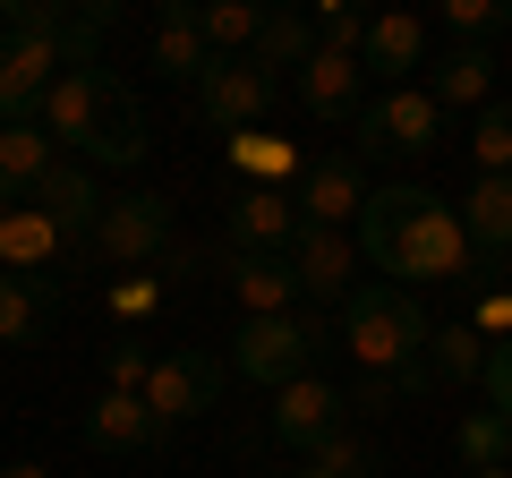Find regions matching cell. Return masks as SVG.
Segmentation results:
<instances>
[{
    "label": "cell",
    "mask_w": 512,
    "mask_h": 478,
    "mask_svg": "<svg viewBox=\"0 0 512 478\" xmlns=\"http://www.w3.org/2000/svg\"><path fill=\"white\" fill-rule=\"evenodd\" d=\"M470 163H478V180L512 171V103H487V111L470 120Z\"/></svg>",
    "instance_id": "obj_30"
},
{
    "label": "cell",
    "mask_w": 512,
    "mask_h": 478,
    "mask_svg": "<svg viewBox=\"0 0 512 478\" xmlns=\"http://www.w3.org/2000/svg\"><path fill=\"white\" fill-rule=\"evenodd\" d=\"M188 103H197L205 129L248 137V129H265V111L282 103V77H265L256 60H205V77L188 86Z\"/></svg>",
    "instance_id": "obj_5"
},
{
    "label": "cell",
    "mask_w": 512,
    "mask_h": 478,
    "mask_svg": "<svg viewBox=\"0 0 512 478\" xmlns=\"http://www.w3.org/2000/svg\"><path fill=\"white\" fill-rule=\"evenodd\" d=\"M274 444H291V453H316L325 436H342L350 427V393L342 385H325V376H299V385H282L274 393Z\"/></svg>",
    "instance_id": "obj_11"
},
{
    "label": "cell",
    "mask_w": 512,
    "mask_h": 478,
    "mask_svg": "<svg viewBox=\"0 0 512 478\" xmlns=\"http://www.w3.org/2000/svg\"><path fill=\"white\" fill-rule=\"evenodd\" d=\"M444 146V111L427 86H393L359 111V154L367 163H419V154Z\"/></svg>",
    "instance_id": "obj_4"
},
{
    "label": "cell",
    "mask_w": 512,
    "mask_h": 478,
    "mask_svg": "<svg viewBox=\"0 0 512 478\" xmlns=\"http://www.w3.org/2000/svg\"><path fill=\"white\" fill-rule=\"evenodd\" d=\"M60 257H69V231H60L43 205H18V214L0 222V274L43 282V265H60Z\"/></svg>",
    "instance_id": "obj_22"
},
{
    "label": "cell",
    "mask_w": 512,
    "mask_h": 478,
    "mask_svg": "<svg viewBox=\"0 0 512 478\" xmlns=\"http://www.w3.org/2000/svg\"><path fill=\"white\" fill-rule=\"evenodd\" d=\"M436 342L427 308L402 291V282H359L342 299V350L359 359V376H410Z\"/></svg>",
    "instance_id": "obj_2"
},
{
    "label": "cell",
    "mask_w": 512,
    "mask_h": 478,
    "mask_svg": "<svg viewBox=\"0 0 512 478\" xmlns=\"http://www.w3.org/2000/svg\"><path fill=\"white\" fill-rule=\"evenodd\" d=\"M316 43L359 60V52H367V18H359V9H342V0H325V9H316Z\"/></svg>",
    "instance_id": "obj_32"
},
{
    "label": "cell",
    "mask_w": 512,
    "mask_h": 478,
    "mask_svg": "<svg viewBox=\"0 0 512 478\" xmlns=\"http://www.w3.org/2000/svg\"><path fill=\"white\" fill-rule=\"evenodd\" d=\"M222 231H231V248L291 257V239H299V205H291V188H274V180H239L231 205H222Z\"/></svg>",
    "instance_id": "obj_9"
},
{
    "label": "cell",
    "mask_w": 512,
    "mask_h": 478,
    "mask_svg": "<svg viewBox=\"0 0 512 478\" xmlns=\"http://www.w3.org/2000/svg\"><path fill=\"white\" fill-rule=\"evenodd\" d=\"M69 77V43L43 35H0V120H35L43 94Z\"/></svg>",
    "instance_id": "obj_10"
},
{
    "label": "cell",
    "mask_w": 512,
    "mask_h": 478,
    "mask_svg": "<svg viewBox=\"0 0 512 478\" xmlns=\"http://www.w3.org/2000/svg\"><path fill=\"white\" fill-rule=\"evenodd\" d=\"M0 478H52V470H43V461H9Z\"/></svg>",
    "instance_id": "obj_38"
},
{
    "label": "cell",
    "mask_w": 512,
    "mask_h": 478,
    "mask_svg": "<svg viewBox=\"0 0 512 478\" xmlns=\"http://www.w3.org/2000/svg\"><path fill=\"white\" fill-rule=\"evenodd\" d=\"M504 461H512V453H504Z\"/></svg>",
    "instance_id": "obj_42"
},
{
    "label": "cell",
    "mask_w": 512,
    "mask_h": 478,
    "mask_svg": "<svg viewBox=\"0 0 512 478\" xmlns=\"http://www.w3.org/2000/svg\"><path fill=\"white\" fill-rule=\"evenodd\" d=\"M146 60H154V77H180V86H197L205 77V26H197V0H163L154 9V43H146Z\"/></svg>",
    "instance_id": "obj_19"
},
{
    "label": "cell",
    "mask_w": 512,
    "mask_h": 478,
    "mask_svg": "<svg viewBox=\"0 0 512 478\" xmlns=\"http://www.w3.org/2000/svg\"><path fill=\"white\" fill-rule=\"evenodd\" d=\"M478 393H487L495 419H512V342H495V350H487V385H478Z\"/></svg>",
    "instance_id": "obj_35"
},
{
    "label": "cell",
    "mask_w": 512,
    "mask_h": 478,
    "mask_svg": "<svg viewBox=\"0 0 512 478\" xmlns=\"http://www.w3.org/2000/svg\"><path fill=\"white\" fill-rule=\"evenodd\" d=\"M103 103H111V77H103V69H69L52 94H43L35 120L52 129V146H60V154H77V146H86V129L103 120Z\"/></svg>",
    "instance_id": "obj_17"
},
{
    "label": "cell",
    "mask_w": 512,
    "mask_h": 478,
    "mask_svg": "<svg viewBox=\"0 0 512 478\" xmlns=\"http://www.w3.org/2000/svg\"><path fill=\"white\" fill-rule=\"evenodd\" d=\"M367 197H376V188L359 180V154H316V163L299 171V188H291L299 231H350V222L367 214Z\"/></svg>",
    "instance_id": "obj_8"
},
{
    "label": "cell",
    "mask_w": 512,
    "mask_h": 478,
    "mask_svg": "<svg viewBox=\"0 0 512 478\" xmlns=\"http://www.w3.org/2000/svg\"><path fill=\"white\" fill-rule=\"evenodd\" d=\"M325 342H333V325H325V316H308V308L248 316V325L231 333V368L248 376V385L282 393V385H299V376H316V350H325Z\"/></svg>",
    "instance_id": "obj_3"
},
{
    "label": "cell",
    "mask_w": 512,
    "mask_h": 478,
    "mask_svg": "<svg viewBox=\"0 0 512 478\" xmlns=\"http://www.w3.org/2000/svg\"><path fill=\"white\" fill-rule=\"evenodd\" d=\"M427 385H444V393L487 385V333L478 325H436V342H427Z\"/></svg>",
    "instance_id": "obj_24"
},
{
    "label": "cell",
    "mask_w": 512,
    "mask_h": 478,
    "mask_svg": "<svg viewBox=\"0 0 512 478\" xmlns=\"http://www.w3.org/2000/svg\"><path fill=\"white\" fill-rule=\"evenodd\" d=\"M291 86H299V111H308V120H359V111H367V103H359V94H367V69H359L350 52H316Z\"/></svg>",
    "instance_id": "obj_18"
},
{
    "label": "cell",
    "mask_w": 512,
    "mask_h": 478,
    "mask_svg": "<svg viewBox=\"0 0 512 478\" xmlns=\"http://www.w3.org/2000/svg\"><path fill=\"white\" fill-rule=\"evenodd\" d=\"M0 129H9V120H0Z\"/></svg>",
    "instance_id": "obj_41"
},
{
    "label": "cell",
    "mask_w": 512,
    "mask_h": 478,
    "mask_svg": "<svg viewBox=\"0 0 512 478\" xmlns=\"http://www.w3.org/2000/svg\"><path fill=\"white\" fill-rule=\"evenodd\" d=\"M77 163H94V171H128V163H146V111H137V94H128V86H111V103H103V120L86 129Z\"/></svg>",
    "instance_id": "obj_21"
},
{
    "label": "cell",
    "mask_w": 512,
    "mask_h": 478,
    "mask_svg": "<svg viewBox=\"0 0 512 478\" xmlns=\"http://www.w3.org/2000/svg\"><path fill=\"white\" fill-rule=\"evenodd\" d=\"M163 436H171V427L154 419L137 393H111V385H103V393L86 402V444H103V453H154Z\"/></svg>",
    "instance_id": "obj_20"
},
{
    "label": "cell",
    "mask_w": 512,
    "mask_h": 478,
    "mask_svg": "<svg viewBox=\"0 0 512 478\" xmlns=\"http://www.w3.org/2000/svg\"><path fill=\"white\" fill-rule=\"evenodd\" d=\"M154 299H163V282H154V274H128L120 291H111V308H120V316H146Z\"/></svg>",
    "instance_id": "obj_37"
},
{
    "label": "cell",
    "mask_w": 512,
    "mask_h": 478,
    "mask_svg": "<svg viewBox=\"0 0 512 478\" xmlns=\"http://www.w3.org/2000/svg\"><path fill=\"white\" fill-rule=\"evenodd\" d=\"M427 18H410V9H384V18H367V52H359V69L367 77H384V94L393 86H410V69H427Z\"/></svg>",
    "instance_id": "obj_14"
},
{
    "label": "cell",
    "mask_w": 512,
    "mask_h": 478,
    "mask_svg": "<svg viewBox=\"0 0 512 478\" xmlns=\"http://www.w3.org/2000/svg\"><path fill=\"white\" fill-rule=\"evenodd\" d=\"M86 248H94V265H154V257L171 248V197H154V188L111 197Z\"/></svg>",
    "instance_id": "obj_6"
},
{
    "label": "cell",
    "mask_w": 512,
    "mask_h": 478,
    "mask_svg": "<svg viewBox=\"0 0 512 478\" xmlns=\"http://www.w3.org/2000/svg\"><path fill=\"white\" fill-rule=\"evenodd\" d=\"M146 410L163 427H197L205 410H222V359H214V350H171V359H154Z\"/></svg>",
    "instance_id": "obj_7"
},
{
    "label": "cell",
    "mask_w": 512,
    "mask_h": 478,
    "mask_svg": "<svg viewBox=\"0 0 512 478\" xmlns=\"http://www.w3.org/2000/svg\"><path fill=\"white\" fill-rule=\"evenodd\" d=\"M291 274H299V299H350L359 291V239L350 231H299Z\"/></svg>",
    "instance_id": "obj_13"
},
{
    "label": "cell",
    "mask_w": 512,
    "mask_h": 478,
    "mask_svg": "<svg viewBox=\"0 0 512 478\" xmlns=\"http://www.w3.org/2000/svg\"><path fill=\"white\" fill-rule=\"evenodd\" d=\"M222 282H231L239 316H291V299H299L291 257H256V248H222Z\"/></svg>",
    "instance_id": "obj_15"
},
{
    "label": "cell",
    "mask_w": 512,
    "mask_h": 478,
    "mask_svg": "<svg viewBox=\"0 0 512 478\" xmlns=\"http://www.w3.org/2000/svg\"><path fill=\"white\" fill-rule=\"evenodd\" d=\"M359 257L376 274L410 282H461L470 274V231H461V205L427 197V188H376L359 214Z\"/></svg>",
    "instance_id": "obj_1"
},
{
    "label": "cell",
    "mask_w": 512,
    "mask_h": 478,
    "mask_svg": "<svg viewBox=\"0 0 512 478\" xmlns=\"http://www.w3.org/2000/svg\"><path fill=\"white\" fill-rule=\"evenodd\" d=\"M52 163H69V154L52 146V129H43V120H9V129H0V188H18V197H35L43 188V171Z\"/></svg>",
    "instance_id": "obj_23"
},
{
    "label": "cell",
    "mask_w": 512,
    "mask_h": 478,
    "mask_svg": "<svg viewBox=\"0 0 512 478\" xmlns=\"http://www.w3.org/2000/svg\"><path fill=\"white\" fill-rule=\"evenodd\" d=\"M316 52H325V43H316V18H299V9H265V26H256V69H265V77H282V69H308V60Z\"/></svg>",
    "instance_id": "obj_25"
},
{
    "label": "cell",
    "mask_w": 512,
    "mask_h": 478,
    "mask_svg": "<svg viewBox=\"0 0 512 478\" xmlns=\"http://www.w3.org/2000/svg\"><path fill=\"white\" fill-rule=\"evenodd\" d=\"M461 231H470V248H487V257L512 248V171L470 180V197H461Z\"/></svg>",
    "instance_id": "obj_26"
},
{
    "label": "cell",
    "mask_w": 512,
    "mask_h": 478,
    "mask_svg": "<svg viewBox=\"0 0 512 478\" xmlns=\"http://www.w3.org/2000/svg\"><path fill=\"white\" fill-rule=\"evenodd\" d=\"M470 325L487 333V342H512V291H487V299L470 308Z\"/></svg>",
    "instance_id": "obj_36"
},
{
    "label": "cell",
    "mask_w": 512,
    "mask_h": 478,
    "mask_svg": "<svg viewBox=\"0 0 512 478\" xmlns=\"http://www.w3.org/2000/svg\"><path fill=\"white\" fill-rule=\"evenodd\" d=\"M43 316H52V291L26 274H0V350H26L43 342Z\"/></svg>",
    "instance_id": "obj_28"
},
{
    "label": "cell",
    "mask_w": 512,
    "mask_h": 478,
    "mask_svg": "<svg viewBox=\"0 0 512 478\" xmlns=\"http://www.w3.org/2000/svg\"><path fill=\"white\" fill-rule=\"evenodd\" d=\"M478 478H495V470H478Z\"/></svg>",
    "instance_id": "obj_40"
},
{
    "label": "cell",
    "mask_w": 512,
    "mask_h": 478,
    "mask_svg": "<svg viewBox=\"0 0 512 478\" xmlns=\"http://www.w3.org/2000/svg\"><path fill=\"white\" fill-rule=\"evenodd\" d=\"M453 453H461V470H495V461L512 453V419H495V410H461L453 419Z\"/></svg>",
    "instance_id": "obj_29"
},
{
    "label": "cell",
    "mask_w": 512,
    "mask_h": 478,
    "mask_svg": "<svg viewBox=\"0 0 512 478\" xmlns=\"http://www.w3.org/2000/svg\"><path fill=\"white\" fill-rule=\"evenodd\" d=\"M427 94H436V111H487L495 103V52L487 43H444L427 60Z\"/></svg>",
    "instance_id": "obj_16"
},
{
    "label": "cell",
    "mask_w": 512,
    "mask_h": 478,
    "mask_svg": "<svg viewBox=\"0 0 512 478\" xmlns=\"http://www.w3.org/2000/svg\"><path fill=\"white\" fill-rule=\"evenodd\" d=\"M197 26H205V52L214 60H248L265 9H256V0H197Z\"/></svg>",
    "instance_id": "obj_27"
},
{
    "label": "cell",
    "mask_w": 512,
    "mask_h": 478,
    "mask_svg": "<svg viewBox=\"0 0 512 478\" xmlns=\"http://www.w3.org/2000/svg\"><path fill=\"white\" fill-rule=\"evenodd\" d=\"M111 393H137V402H146V376H154V359H146V350H137V342H120V350H111Z\"/></svg>",
    "instance_id": "obj_34"
},
{
    "label": "cell",
    "mask_w": 512,
    "mask_h": 478,
    "mask_svg": "<svg viewBox=\"0 0 512 478\" xmlns=\"http://www.w3.org/2000/svg\"><path fill=\"white\" fill-rule=\"evenodd\" d=\"M282 478H325V470H316V461H299V470H282Z\"/></svg>",
    "instance_id": "obj_39"
},
{
    "label": "cell",
    "mask_w": 512,
    "mask_h": 478,
    "mask_svg": "<svg viewBox=\"0 0 512 478\" xmlns=\"http://www.w3.org/2000/svg\"><path fill=\"white\" fill-rule=\"evenodd\" d=\"M26 205H43V214H52L60 231H69V248H86L111 197H103V180H94V163H77V154H69V163H52V171H43V188H35Z\"/></svg>",
    "instance_id": "obj_12"
},
{
    "label": "cell",
    "mask_w": 512,
    "mask_h": 478,
    "mask_svg": "<svg viewBox=\"0 0 512 478\" xmlns=\"http://www.w3.org/2000/svg\"><path fill=\"white\" fill-rule=\"evenodd\" d=\"M308 461H316L325 478H376V470H384V453H376V444L359 436V427H342V436H325V444H316Z\"/></svg>",
    "instance_id": "obj_31"
},
{
    "label": "cell",
    "mask_w": 512,
    "mask_h": 478,
    "mask_svg": "<svg viewBox=\"0 0 512 478\" xmlns=\"http://www.w3.org/2000/svg\"><path fill=\"white\" fill-rule=\"evenodd\" d=\"M444 26H453V43H487L504 26V9L495 0H444Z\"/></svg>",
    "instance_id": "obj_33"
}]
</instances>
